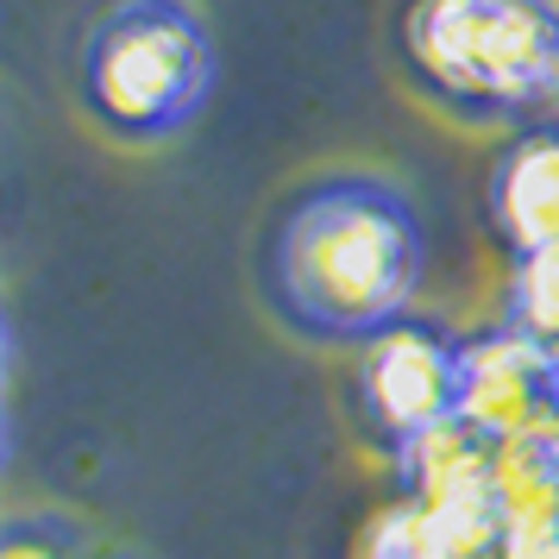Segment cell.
I'll return each instance as SVG.
<instances>
[{
	"label": "cell",
	"mask_w": 559,
	"mask_h": 559,
	"mask_svg": "<svg viewBox=\"0 0 559 559\" xmlns=\"http://www.w3.org/2000/svg\"><path fill=\"white\" fill-rule=\"evenodd\" d=\"M396 57L459 120H522L559 95V20L547 0H408Z\"/></svg>",
	"instance_id": "7a4b0ae2"
},
{
	"label": "cell",
	"mask_w": 559,
	"mask_h": 559,
	"mask_svg": "<svg viewBox=\"0 0 559 559\" xmlns=\"http://www.w3.org/2000/svg\"><path fill=\"white\" fill-rule=\"evenodd\" d=\"M515 333H528L534 346L559 353V246H540V252H522L515 271H509V314Z\"/></svg>",
	"instance_id": "ba28073f"
},
{
	"label": "cell",
	"mask_w": 559,
	"mask_h": 559,
	"mask_svg": "<svg viewBox=\"0 0 559 559\" xmlns=\"http://www.w3.org/2000/svg\"><path fill=\"white\" fill-rule=\"evenodd\" d=\"M490 221L509 252L559 246V120L522 127L490 170Z\"/></svg>",
	"instance_id": "8992f818"
},
{
	"label": "cell",
	"mask_w": 559,
	"mask_h": 559,
	"mask_svg": "<svg viewBox=\"0 0 559 559\" xmlns=\"http://www.w3.org/2000/svg\"><path fill=\"white\" fill-rule=\"evenodd\" d=\"M497 559H559V522H540V528H503V554Z\"/></svg>",
	"instance_id": "8fae6325"
},
{
	"label": "cell",
	"mask_w": 559,
	"mask_h": 559,
	"mask_svg": "<svg viewBox=\"0 0 559 559\" xmlns=\"http://www.w3.org/2000/svg\"><path fill=\"white\" fill-rule=\"evenodd\" d=\"M214 95V38L189 0H114L82 38V107L120 145L182 132Z\"/></svg>",
	"instance_id": "3957f363"
},
{
	"label": "cell",
	"mask_w": 559,
	"mask_h": 559,
	"mask_svg": "<svg viewBox=\"0 0 559 559\" xmlns=\"http://www.w3.org/2000/svg\"><path fill=\"white\" fill-rule=\"evenodd\" d=\"M76 534L63 528L57 515H20L0 522V559H76Z\"/></svg>",
	"instance_id": "30bf717a"
},
{
	"label": "cell",
	"mask_w": 559,
	"mask_h": 559,
	"mask_svg": "<svg viewBox=\"0 0 559 559\" xmlns=\"http://www.w3.org/2000/svg\"><path fill=\"white\" fill-rule=\"evenodd\" d=\"M554 396H559V353H554Z\"/></svg>",
	"instance_id": "5bb4252c"
},
{
	"label": "cell",
	"mask_w": 559,
	"mask_h": 559,
	"mask_svg": "<svg viewBox=\"0 0 559 559\" xmlns=\"http://www.w3.org/2000/svg\"><path fill=\"white\" fill-rule=\"evenodd\" d=\"M258 271L283 328L333 346H365L408 314L428 271V233L396 182L328 177L283 202Z\"/></svg>",
	"instance_id": "6da1fadb"
},
{
	"label": "cell",
	"mask_w": 559,
	"mask_h": 559,
	"mask_svg": "<svg viewBox=\"0 0 559 559\" xmlns=\"http://www.w3.org/2000/svg\"><path fill=\"white\" fill-rule=\"evenodd\" d=\"M0 459H7V421H0Z\"/></svg>",
	"instance_id": "4fadbf2b"
},
{
	"label": "cell",
	"mask_w": 559,
	"mask_h": 559,
	"mask_svg": "<svg viewBox=\"0 0 559 559\" xmlns=\"http://www.w3.org/2000/svg\"><path fill=\"white\" fill-rule=\"evenodd\" d=\"M7 358H13V333H7V314H0V383H7Z\"/></svg>",
	"instance_id": "7c38bea8"
},
{
	"label": "cell",
	"mask_w": 559,
	"mask_h": 559,
	"mask_svg": "<svg viewBox=\"0 0 559 559\" xmlns=\"http://www.w3.org/2000/svg\"><path fill=\"white\" fill-rule=\"evenodd\" d=\"M459 421H472L484 440L540 433L559 415L554 396V353L534 346L509 321L459 340Z\"/></svg>",
	"instance_id": "5b68a950"
},
{
	"label": "cell",
	"mask_w": 559,
	"mask_h": 559,
	"mask_svg": "<svg viewBox=\"0 0 559 559\" xmlns=\"http://www.w3.org/2000/svg\"><path fill=\"white\" fill-rule=\"evenodd\" d=\"M559 415L540 433H515L497 440L490 453V490L503 509V528H540L559 522Z\"/></svg>",
	"instance_id": "52a82bcc"
},
{
	"label": "cell",
	"mask_w": 559,
	"mask_h": 559,
	"mask_svg": "<svg viewBox=\"0 0 559 559\" xmlns=\"http://www.w3.org/2000/svg\"><path fill=\"white\" fill-rule=\"evenodd\" d=\"M547 13H554V20H559V0H547Z\"/></svg>",
	"instance_id": "9a60e30c"
},
{
	"label": "cell",
	"mask_w": 559,
	"mask_h": 559,
	"mask_svg": "<svg viewBox=\"0 0 559 559\" xmlns=\"http://www.w3.org/2000/svg\"><path fill=\"white\" fill-rule=\"evenodd\" d=\"M358 408L390 453L459 408V340L433 321H390L358 346Z\"/></svg>",
	"instance_id": "277c9868"
},
{
	"label": "cell",
	"mask_w": 559,
	"mask_h": 559,
	"mask_svg": "<svg viewBox=\"0 0 559 559\" xmlns=\"http://www.w3.org/2000/svg\"><path fill=\"white\" fill-rule=\"evenodd\" d=\"M353 559H447V547L433 540L421 503H408L403 490H396V497L378 503V509H371V522L358 528Z\"/></svg>",
	"instance_id": "9c48e42d"
}]
</instances>
